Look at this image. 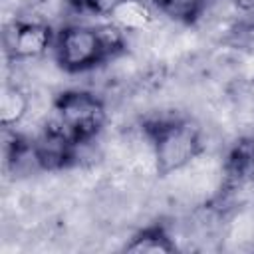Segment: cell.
Instances as JSON below:
<instances>
[{
    "label": "cell",
    "mask_w": 254,
    "mask_h": 254,
    "mask_svg": "<svg viewBox=\"0 0 254 254\" xmlns=\"http://www.w3.org/2000/svg\"><path fill=\"white\" fill-rule=\"evenodd\" d=\"M119 28L101 30L85 24H67L54 38V56L67 73L93 69L121 48Z\"/></svg>",
    "instance_id": "obj_1"
},
{
    "label": "cell",
    "mask_w": 254,
    "mask_h": 254,
    "mask_svg": "<svg viewBox=\"0 0 254 254\" xmlns=\"http://www.w3.org/2000/svg\"><path fill=\"white\" fill-rule=\"evenodd\" d=\"M153 163L159 177H167L190 165L202 153V137L196 123L185 117L161 119L147 127Z\"/></svg>",
    "instance_id": "obj_2"
},
{
    "label": "cell",
    "mask_w": 254,
    "mask_h": 254,
    "mask_svg": "<svg viewBox=\"0 0 254 254\" xmlns=\"http://www.w3.org/2000/svg\"><path fill=\"white\" fill-rule=\"evenodd\" d=\"M107 111L103 101L91 91H64L54 103L52 125L60 129L73 145L91 141L105 125Z\"/></svg>",
    "instance_id": "obj_3"
},
{
    "label": "cell",
    "mask_w": 254,
    "mask_h": 254,
    "mask_svg": "<svg viewBox=\"0 0 254 254\" xmlns=\"http://www.w3.org/2000/svg\"><path fill=\"white\" fill-rule=\"evenodd\" d=\"M54 38L44 22H16L6 34V46L14 60H36L54 46Z\"/></svg>",
    "instance_id": "obj_4"
},
{
    "label": "cell",
    "mask_w": 254,
    "mask_h": 254,
    "mask_svg": "<svg viewBox=\"0 0 254 254\" xmlns=\"http://www.w3.org/2000/svg\"><path fill=\"white\" fill-rule=\"evenodd\" d=\"M121 32H143L153 24V8L145 0H123L109 16Z\"/></svg>",
    "instance_id": "obj_5"
},
{
    "label": "cell",
    "mask_w": 254,
    "mask_h": 254,
    "mask_svg": "<svg viewBox=\"0 0 254 254\" xmlns=\"http://www.w3.org/2000/svg\"><path fill=\"white\" fill-rule=\"evenodd\" d=\"M30 111V97L20 85L4 83L0 95V123L6 129L18 127Z\"/></svg>",
    "instance_id": "obj_6"
},
{
    "label": "cell",
    "mask_w": 254,
    "mask_h": 254,
    "mask_svg": "<svg viewBox=\"0 0 254 254\" xmlns=\"http://www.w3.org/2000/svg\"><path fill=\"white\" fill-rule=\"evenodd\" d=\"M177 246L171 240V236L161 226H149L141 232H137L131 242L125 244V252H173Z\"/></svg>",
    "instance_id": "obj_7"
},
{
    "label": "cell",
    "mask_w": 254,
    "mask_h": 254,
    "mask_svg": "<svg viewBox=\"0 0 254 254\" xmlns=\"http://www.w3.org/2000/svg\"><path fill=\"white\" fill-rule=\"evenodd\" d=\"M153 4L173 20L194 22L206 10L208 0H153Z\"/></svg>",
    "instance_id": "obj_8"
},
{
    "label": "cell",
    "mask_w": 254,
    "mask_h": 254,
    "mask_svg": "<svg viewBox=\"0 0 254 254\" xmlns=\"http://www.w3.org/2000/svg\"><path fill=\"white\" fill-rule=\"evenodd\" d=\"M123 0H79V4L95 16H111Z\"/></svg>",
    "instance_id": "obj_9"
},
{
    "label": "cell",
    "mask_w": 254,
    "mask_h": 254,
    "mask_svg": "<svg viewBox=\"0 0 254 254\" xmlns=\"http://www.w3.org/2000/svg\"><path fill=\"white\" fill-rule=\"evenodd\" d=\"M248 2H250V6H252V8H254V0H248Z\"/></svg>",
    "instance_id": "obj_10"
}]
</instances>
